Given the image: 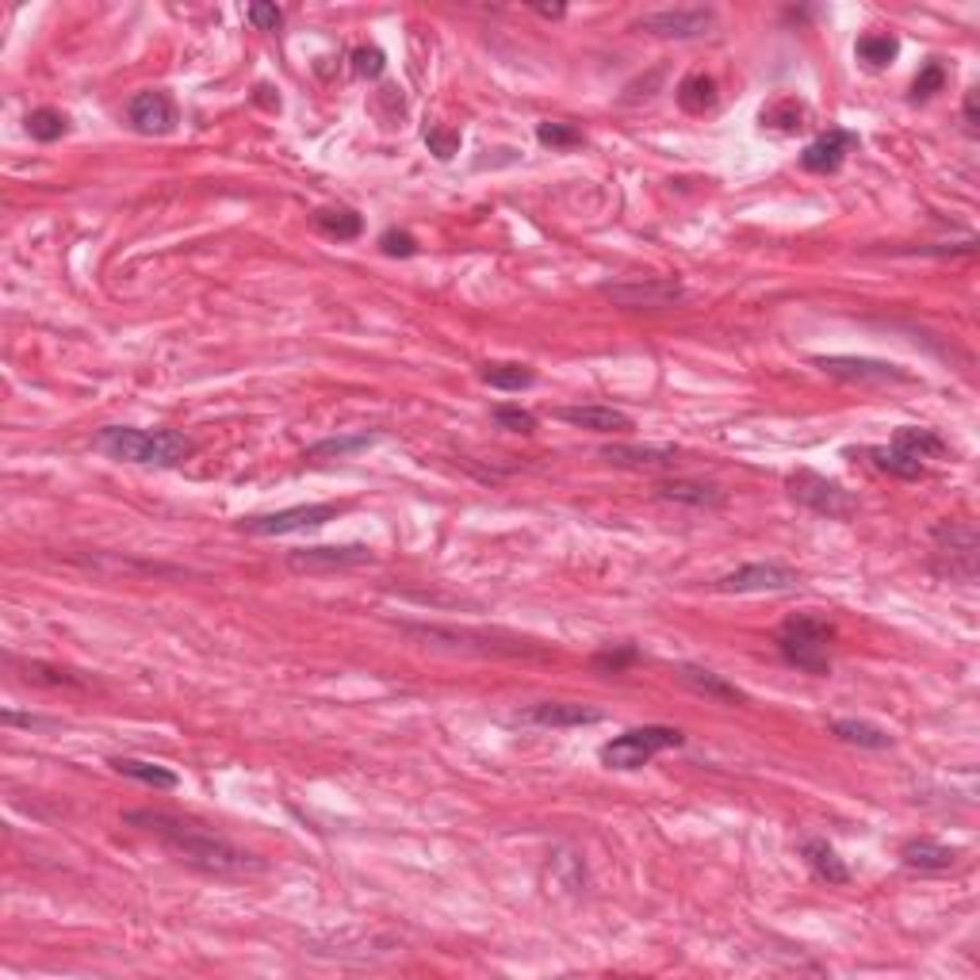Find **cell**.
<instances>
[{"instance_id": "6da1fadb", "label": "cell", "mask_w": 980, "mask_h": 980, "mask_svg": "<svg viewBox=\"0 0 980 980\" xmlns=\"http://www.w3.org/2000/svg\"><path fill=\"white\" fill-rule=\"evenodd\" d=\"M123 824L142 827V831L157 835L165 851L177 854L184 866L200 869V874H207V877H222V881H242V877H257V874H265V869H268V862L260 858V854H253V851H245V847L230 843L227 835L212 831V827L173 816V812L130 809V812H123Z\"/></svg>"}, {"instance_id": "7a4b0ae2", "label": "cell", "mask_w": 980, "mask_h": 980, "mask_svg": "<svg viewBox=\"0 0 980 980\" xmlns=\"http://www.w3.org/2000/svg\"><path fill=\"white\" fill-rule=\"evenodd\" d=\"M92 445L104 456L147 468H180L195 456V441L177 430H135V425H104Z\"/></svg>"}, {"instance_id": "3957f363", "label": "cell", "mask_w": 980, "mask_h": 980, "mask_svg": "<svg viewBox=\"0 0 980 980\" xmlns=\"http://www.w3.org/2000/svg\"><path fill=\"white\" fill-rule=\"evenodd\" d=\"M778 656L786 659L793 671L812 674V678H827L831 674V644H835V624L827 616L816 613H793L789 621H781V628L774 633Z\"/></svg>"}, {"instance_id": "277c9868", "label": "cell", "mask_w": 980, "mask_h": 980, "mask_svg": "<svg viewBox=\"0 0 980 980\" xmlns=\"http://www.w3.org/2000/svg\"><path fill=\"white\" fill-rule=\"evenodd\" d=\"M398 633L413 636V640L437 644V648H456V651H479V656H548V648H540L536 640L513 633H498V628H456V624H413L403 621Z\"/></svg>"}, {"instance_id": "5b68a950", "label": "cell", "mask_w": 980, "mask_h": 980, "mask_svg": "<svg viewBox=\"0 0 980 980\" xmlns=\"http://www.w3.org/2000/svg\"><path fill=\"white\" fill-rule=\"evenodd\" d=\"M980 536L972 521H939L931 529V568L950 583H977Z\"/></svg>"}, {"instance_id": "8992f818", "label": "cell", "mask_w": 980, "mask_h": 980, "mask_svg": "<svg viewBox=\"0 0 980 980\" xmlns=\"http://www.w3.org/2000/svg\"><path fill=\"white\" fill-rule=\"evenodd\" d=\"M686 743V736H682L678 728H666V724H644V728H628L621 731L616 739H609L606 747H601V762H606L609 769H621V774H628V769H644L656 754L663 751H674V747Z\"/></svg>"}, {"instance_id": "52a82bcc", "label": "cell", "mask_w": 980, "mask_h": 980, "mask_svg": "<svg viewBox=\"0 0 980 980\" xmlns=\"http://www.w3.org/2000/svg\"><path fill=\"white\" fill-rule=\"evenodd\" d=\"M786 491L793 502H801L804 510H812L816 518L827 521H851L858 513V498L847 491L843 483L819 475L812 468H797L786 475Z\"/></svg>"}, {"instance_id": "ba28073f", "label": "cell", "mask_w": 980, "mask_h": 980, "mask_svg": "<svg viewBox=\"0 0 980 980\" xmlns=\"http://www.w3.org/2000/svg\"><path fill=\"white\" fill-rule=\"evenodd\" d=\"M345 506L333 502H307V506H288V510L260 513V518H245L242 533L250 536H288V533H307V529L330 525Z\"/></svg>"}, {"instance_id": "9c48e42d", "label": "cell", "mask_w": 980, "mask_h": 980, "mask_svg": "<svg viewBox=\"0 0 980 980\" xmlns=\"http://www.w3.org/2000/svg\"><path fill=\"white\" fill-rule=\"evenodd\" d=\"M372 559V548H365V544H315V548L288 551L284 563L292 575H333V571L365 568Z\"/></svg>"}, {"instance_id": "30bf717a", "label": "cell", "mask_w": 980, "mask_h": 980, "mask_svg": "<svg viewBox=\"0 0 980 980\" xmlns=\"http://www.w3.org/2000/svg\"><path fill=\"white\" fill-rule=\"evenodd\" d=\"M598 292L624 310H666L689 300L678 280H624V284H601Z\"/></svg>"}, {"instance_id": "8fae6325", "label": "cell", "mask_w": 980, "mask_h": 980, "mask_svg": "<svg viewBox=\"0 0 980 980\" xmlns=\"http://www.w3.org/2000/svg\"><path fill=\"white\" fill-rule=\"evenodd\" d=\"M797 586H801V575L786 563H743V568L716 578L721 594H786Z\"/></svg>"}, {"instance_id": "7c38bea8", "label": "cell", "mask_w": 980, "mask_h": 980, "mask_svg": "<svg viewBox=\"0 0 980 980\" xmlns=\"http://www.w3.org/2000/svg\"><path fill=\"white\" fill-rule=\"evenodd\" d=\"M636 31L656 35V39H701L716 27V12L713 9H659V12H644L636 20Z\"/></svg>"}, {"instance_id": "4fadbf2b", "label": "cell", "mask_w": 980, "mask_h": 980, "mask_svg": "<svg viewBox=\"0 0 980 980\" xmlns=\"http://www.w3.org/2000/svg\"><path fill=\"white\" fill-rule=\"evenodd\" d=\"M816 368L847 383H912V376L900 365L874 357H816Z\"/></svg>"}, {"instance_id": "5bb4252c", "label": "cell", "mask_w": 980, "mask_h": 980, "mask_svg": "<svg viewBox=\"0 0 980 980\" xmlns=\"http://www.w3.org/2000/svg\"><path fill=\"white\" fill-rule=\"evenodd\" d=\"M127 119L138 135H169L177 127V104L165 89L135 92L127 104Z\"/></svg>"}, {"instance_id": "9a60e30c", "label": "cell", "mask_w": 980, "mask_h": 980, "mask_svg": "<svg viewBox=\"0 0 980 980\" xmlns=\"http://www.w3.org/2000/svg\"><path fill=\"white\" fill-rule=\"evenodd\" d=\"M858 150V135L847 127H831L824 130V135L816 138V142H809L801 154V169L809 173H835V169H843L847 157Z\"/></svg>"}, {"instance_id": "2e32d148", "label": "cell", "mask_w": 980, "mask_h": 980, "mask_svg": "<svg viewBox=\"0 0 980 980\" xmlns=\"http://www.w3.org/2000/svg\"><path fill=\"white\" fill-rule=\"evenodd\" d=\"M551 418L559 422L575 425V430L586 433H624L633 430V418L624 410H613V406H598V403H586V406H556Z\"/></svg>"}, {"instance_id": "e0dca14e", "label": "cell", "mask_w": 980, "mask_h": 980, "mask_svg": "<svg viewBox=\"0 0 980 980\" xmlns=\"http://www.w3.org/2000/svg\"><path fill=\"white\" fill-rule=\"evenodd\" d=\"M525 721L536 728H586V724L606 721V713L590 705H575V701H536L525 709Z\"/></svg>"}, {"instance_id": "ac0fdd59", "label": "cell", "mask_w": 980, "mask_h": 980, "mask_svg": "<svg viewBox=\"0 0 980 980\" xmlns=\"http://www.w3.org/2000/svg\"><path fill=\"white\" fill-rule=\"evenodd\" d=\"M678 682H682V686L693 689V693L713 697V701H721V705H747V693H743V689H739L736 682L724 678V674L709 671V666L682 663V666H678Z\"/></svg>"}, {"instance_id": "d6986e66", "label": "cell", "mask_w": 980, "mask_h": 980, "mask_svg": "<svg viewBox=\"0 0 980 980\" xmlns=\"http://www.w3.org/2000/svg\"><path fill=\"white\" fill-rule=\"evenodd\" d=\"M656 495L663 502L693 506V510H721L724 506V491L716 483H705V479H671V483L656 486Z\"/></svg>"}, {"instance_id": "ffe728a7", "label": "cell", "mask_w": 980, "mask_h": 980, "mask_svg": "<svg viewBox=\"0 0 980 980\" xmlns=\"http://www.w3.org/2000/svg\"><path fill=\"white\" fill-rule=\"evenodd\" d=\"M674 456L678 448L671 445H606L601 448V460L613 463V468H674Z\"/></svg>"}, {"instance_id": "44dd1931", "label": "cell", "mask_w": 980, "mask_h": 980, "mask_svg": "<svg viewBox=\"0 0 980 980\" xmlns=\"http://www.w3.org/2000/svg\"><path fill=\"white\" fill-rule=\"evenodd\" d=\"M801 858L809 862V869L819 877V881H827V884H847L851 881V869H847V862L839 858V851H835L827 839H804Z\"/></svg>"}, {"instance_id": "7402d4cb", "label": "cell", "mask_w": 980, "mask_h": 980, "mask_svg": "<svg viewBox=\"0 0 980 980\" xmlns=\"http://www.w3.org/2000/svg\"><path fill=\"white\" fill-rule=\"evenodd\" d=\"M900 862L907 869H919V874H939V869H950L957 862V851L934 843V839H907L900 847Z\"/></svg>"}, {"instance_id": "603a6c76", "label": "cell", "mask_w": 980, "mask_h": 980, "mask_svg": "<svg viewBox=\"0 0 980 980\" xmlns=\"http://www.w3.org/2000/svg\"><path fill=\"white\" fill-rule=\"evenodd\" d=\"M892 448L904 456H912V460H934V456H946L950 445L939 437L934 430H919V425H900L896 433H892Z\"/></svg>"}, {"instance_id": "cb8c5ba5", "label": "cell", "mask_w": 980, "mask_h": 980, "mask_svg": "<svg viewBox=\"0 0 980 980\" xmlns=\"http://www.w3.org/2000/svg\"><path fill=\"white\" fill-rule=\"evenodd\" d=\"M831 736L839 739V743L862 747V751H889L892 747L889 731L877 728V724H869V721H831Z\"/></svg>"}, {"instance_id": "d4e9b609", "label": "cell", "mask_w": 980, "mask_h": 980, "mask_svg": "<svg viewBox=\"0 0 980 980\" xmlns=\"http://www.w3.org/2000/svg\"><path fill=\"white\" fill-rule=\"evenodd\" d=\"M315 230L326 238H333V242H353V238H360V230H365V219H360L353 207H318Z\"/></svg>"}, {"instance_id": "484cf974", "label": "cell", "mask_w": 980, "mask_h": 980, "mask_svg": "<svg viewBox=\"0 0 980 980\" xmlns=\"http://www.w3.org/2000/svg\"><path fill=\"white\" fill-rule=\"evenodd\" d=\"M716 100H721V89H716V81L709 74H689L686 81L678 85V104H682V112H689V115L713 112Z\"/></svg>"}, {"instance_id": "4316f807", "label": "cell", "mask_w": 980, "mask_h": 980, "mask_svg": "<svg viewBox=\"0 0 980 980\" xmlns=\"http://www.w3.org/2000/svg\"><path fill=\"white\" fill-rule=\"evenodd\" d=\"M479 380L495 391H525L536 383V372L529 365H518V360H502V365L479 368Z\"/></svg>"}, {"instance_id": "83f0119b", "label": "cell", "mask_w": 980, "mask_h": 980, "mask_svg": "<svg viewBox=\"0 0 980 980\" xmlns=\"http://www.w3.org/2000/svg\"><path fill=\"white\" fill-rule=\"evenodd\" d=\"M112 766L119 769L123 778L130 781H142V786H154V789H177L180 778L173 769L157 766V762H142V759H112Z\"/></svg>"}, {"instance_id": "f1b7e54d", "label": "cell", "mask_w": 980, "mask_h": 980, "mask_svg": "<svg viewBox=\"0 0 980 980\" xmlns=\"http://www.w3.org/2000/svg\"><path fill=\"white\" fill-rule=\"evenodd\" d=\"M804 115H809V107L801 104V100L797 97H781V100H774V104H766L762 107V127H774V130H801L804 127Z\"/></svg>"}, {"instance_id": "f546056e", "label": "cell", "mask_w": 980, "mask_h": 980, "mask_svg": "<svg viewBox=\"0 0 980 980\" xmlns=\"http://www.w3.org/2000/svg\"><path fill=\"white\" fill-rule=\"evenodd\" d=\"M854 54H858V62L874 65V69H884V65L896 62L900 39L896 35H862V39L854 42Z\"/></svg>"}, {"instance_id": "4dcf8cb0", "label": "cell", "mask_w": 980, "mask_h": 980, "mask_svg": "<svg viewBox=\"0 0 980 980\" xmlns=\"http://www.w3.org/2000/svg\"><path fill=\"white\" fill-rule=\"evenodd\" d=\"M376 445V433H353V437H322L303 453V460H322V456H353Z\"/></svg>"}, {"instance_id": "1f68e13d", "label": "cell", "mask_w": 980, "mask_h": 980, "mask_svg": "<svg viewBox=\"0 0 980 980\" xmlns=\"http://www.w3.org/2000/svg\"><path fill=\"white\" fill-rule=\"evenodd\" d=\"M65 130H69V115L58 112V107H35V112L27 115V135H31L35 142H58Z\"/></svg>"}, {"instance_id": "d6a6232c", "label": "cell", "mask_w": 980, "mask_h": 980, "mask_svg": "<svg viewBox=\"0 0 980 980\" xmlns=\"http://www.w3.org/2000/svg\"><path fill=\"white\" fill-rule=\"evenodd\" d=\"M866 456H874V463L881 471H889V475H896V479H919L924 475V463L919 460H912V456H904V453H896V448H866Z\"/></svg>"}, {"instance_id": "836d02e7", "label": "cell", "mask_w": 980, "mask_h": 980, "mask_svg": "<svg viewBox=\"0 0 980 980\" xmlns=\"http://www.w3.org/2000/svg\"><path fill=\"white\" fill-rule=\"evenodd\" d=\"M636 659H640V651H636L633 644H616V648H601L598 656L590 659V666L598 674H624L628 666H636Z\"/></svg>"}, {"instance_id": "e575fe53", "label": "cell", "mask_w": 980, "mask_h": 980, "mask_svg": "<svg viewBox=\"0 0 980 980\" xmlns=\"http://www.w3.org/2000/svg\"><path fill=\"white\" fill-rule=\"evenodd\" d=\"M536 142L551 150H571V147H583V130L571 127V123H540L536 127Z\"/></svg>"}, {"instance_id": "d590c367", "label": "cell", "mask_w": 980, "mask_h": 980, "mask_svg": "<svg viewBox=\"0 0 980 980\" xmlns=\"http://www.w3.org/2000/svg\"><path fill=\"white\" fill-rule=\"evenodd\" d=\"M491 418L498 422V430H510V433H533L536 430V413L525 410V406L498 403V406H491Z\"/></svg>"}, {"instance_id": "8d00e7d4", "label": "cell", "mask_w": 980, "mask_h": 980, "mask_svg": "<svg viewBox=\"0 0 980 980\" xmlns=\"http://www.w3.org/2000/svg\"><path fill=\"white\" fill-rule=\"evenodd\" d=\"M348 62H353V74L368 77V81H376V77L387 69V54H383L380 47H357L348 54Z\"/></svg>"}, {"instance_id": "74e56055", "label": "cell", "mask_w": 980, "mask_h": 980, "mask_svg": "<svg viewBox=\"0 0 980 980\" xmlns=\"http://www.w3.org/2000/svg\"><path fill=\"white\" fill-rule=\"evenodd\" d=\"M942 85H946L942 62H927L924 69H919L916 81H912V100H931L934 92H942Z\"/></svg>"}, {"instance_id": "f35d334b", "label": "cell", "mask_w": 980, "mask_h": 980, "mask_svg": "<svg viewBox=\"0 0 980 980\" xmlns=\"http://www.w3.org/2000/svg\"><path fill=\"white\" fill-rule=\"evenodd\" d=\"M27 678L31 682H42V686H85V678H77L74 671H62V666H47V663H27L24 666Z\"/></svg>"}, {"instance_id": "ab89813d", "label": "cell", "mask_w": 980, "mask_h": 980, "mask_svg": "<svg viewBox=\"0 0 980 980\" xmlns=\"http://www.w3.org/2000/svg\"><path fill=\"white\" fill-rule=\"evenodd\" d=\"M380 250L387 253V257H413V253H418V238L410 234V230H398V227H391V230H383L380 234Z\"/></svg>"}, {"instance_id": "60d3db41", "label": "cell", "mask_w": 980, "mask_h": 980, "mask_svg": "<svg viewBox=\"0 0 980 980\" xmlns=\"http://www.w3.org/2000/svg\"><path fill=\"white\" fill-rule=\"evenodd\" d=\"M425 147H430V154H437L441 162H448V157L460 154V130L430 127L425 130Z\"/></svg>"}, {"instance_id": "b9f144b4", "label": "cell", "mask_w": 980, "mask_h": 980, "mask_svg": "<svg viewBox=\"0 0 980 980\" xmlns=\"http://www.w3.org/2000/svg\"><path fill=\"white\" fill-rule=\"evenodd\" d=\"M245 20H250L257 31H280V27H284V12L276 9V4H265V0L250 4V9H245Z\"/></svg>"}, {"instance_id": "7bdbcfd3", "label": "cell", "mask_w": 980, "mask_h": 980, "mask_svg": "<svg viewBox=\"0 0 980 980\" xmlns=\"http://www.w3.org/2000/svg\"><path fill=\"white\" fill-rule=\"evenodd\" d=\"M4 724H20V728H58V721H42V716H20V713H4Z\"/></svg>"}, {"instance_id": "ee69618b", "label": "cell", "mask_w": 980, "mask_h": 980, "mask_svg": "<svg viewBox=\"0 0 980 980\" xmlns=\"http://www.w3.org/2000/svg\"><path fill=\"white\" fill-rule=\"evenodd\" d=\"M965 127H969V135H977V92L965 97Z\"/></svg>"}, {"instance_id": "f6af8a7d", "label": "cell", "mask_w": 980, "mask_h": 980, "mask_svg": "<svg viewBox=\"0 0 980 980\" xmlns=\"http://www.w3.org/2000/svg\"><path fill=\"white\" fill-rule=\"evenodd\" d=\"M563 12H568L563 4H536V16H544V20H559Z\"/></svg>"}]
</instances>
